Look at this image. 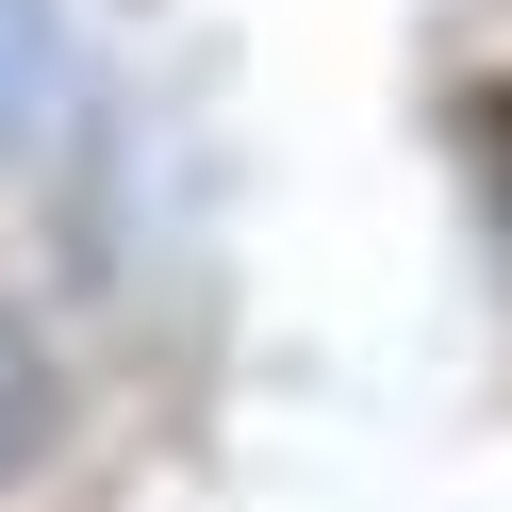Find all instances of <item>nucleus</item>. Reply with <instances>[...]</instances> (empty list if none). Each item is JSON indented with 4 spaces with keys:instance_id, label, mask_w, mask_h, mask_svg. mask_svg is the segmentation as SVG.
I'll return each mask as SVG.
<instances>
[{
    "instance_id": "f03ea898",
    "label": "nucleus",
    "mask_w": 512,
    "mask_h": 512,
    "mask_svg": "<svg viewBox=\"0 0 512 512\" xmlns=\"http://www.w3.org/2000/svg\"><path fill=\"white\" fill-rule=\"evenodd\" d=\"M50 100V0H0V133Z\"/></svg>"
},
{
    "instance_id": "f257e3e1",
    "label": "nucleus",
    "mask_w": 512,
    "mask_h": 512,
    "mask_svg": "<svg viewBox=\"0 0 512 512\" xmlns=\"http://www.w3.org/2000/svg\"><path fill=\"white\" fill-rule=\"evenodd\" d=\"M34 446H50V347L17 331V314H0V479L34 463Z\"/></svg>"
}]
</instances>
